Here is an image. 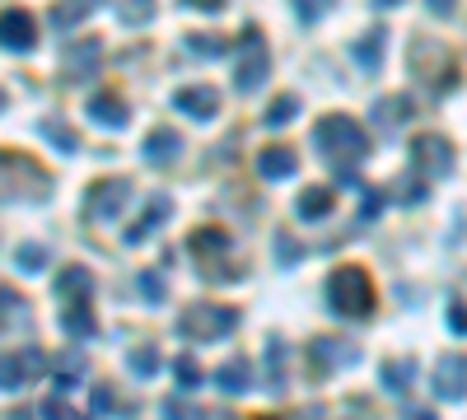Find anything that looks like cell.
<instances>
[{"label":"cell","instance_id":"obj_1","mask_svg":"<svg viewBox=\"0 0 467 420\" xmlns=\"http://www.w3.org/2000/svg\"><path fill=\"white\" fill-rule=\"evenodd\" d=\"M313 150L337 168L341 182H360L355 168L369 159V131L355 117H346V112H327V117H318V126H313Z\"/></svg>","mask_w":467,"mask_h":420},{"label":"cell","instance_id":"obj_2","mask_svg":"<svg viewBox=\"0 0 467 420\" xmlns=\"http://www.w3.org/2000/svg\"><path fill=\"white\" fill-rule=\"evenodd\" d=\"M322 299L337 318H350V322L374 313V285L360 266H332V275L322 285Z\"/></svg>","mask_w":467,"mask_h":420},{"label":"cell","instance_id":"obj_3","mask_svg":"<svg viewBox=\"0 0 467 420\" xmlns=\"http://www.w3.org/2000/svg\"><path fill=\"white\" fill-rule=\"evenodd\" d=\"M234 327H238V308L229 303H187L178 318L182 341H225Z\"/></svg>","mask_w":467,"mask_h":420},{"label":"cell","instance_id":"obj_4","mask_svg":"<svg viewBox=\"0 0 467 420\" xmlns=\"http://www.w3.org/2000/svg\"><path fill=\"white\" fill-rule=\"evenodd\" d=\"M238 66H234V84H238V94H253L266 84L271 75V51H266V38H262V28H248V33L238 38Z\"/></svg>","mask_w":467,"mask_h":420},{"label":"cell","instance_id":"obj_5","mask_svg":"<svg viewBox=\"0 0 467 420\" xmlns=\"http://www.w3.org/2000/svg\"><path fill=\"white\" fill-rule=\"evenodd\" d=\"M411 168H416L421 178H449L453 173V145L444 135H434V131H425V135H416L411 140Z\"/></svg>","mask_w":467,"mask_h":420},{"label":"cell","instance_id":"obj_6","mask_svg":"<svg viewBox=\"0 0 467 420\" xmlns=\"http://www.w3.org/2000/svg\"><path fill=\"white\" fill-rule=\"evenodd\" d=\"M131 178H103V182H94L89 187V196H85V215L89 219H117L122 210H126V201H131Z\"/></svg>","mask_w":467,"mask_h":420},{"label":"cell","instance_id":"obj_7","mask_svg":"<svg viewBox=\"0 0 467 420\" xmlns=\"http://www.w3.org/2000/svg\"><path fill=\"white\" fill-rule=\"evenodd\" d=\"M430 392L439 402H462L467 397V355H439L430 369Z\"/></svg>","mask_w":467,"mask_h":420},{"label":"cell","instance_id":"obj_8","mask_svg":"<svg viewBox=\"0 0 467 420\" xmlns=\"http://www.w3.org/2000/svg\"><path fill=\"white\" fill-rule=\"evenodd\" d=\"M98 61H103V42H98V38H75V42H66V51H61V75H66L70 84H85V79L98 75Z\"/></svg>","mask_w":467,"mask_h":420},{"label":"cell","instance_id":"obj_9","mask_svg":"<svg viewBox=\"0 0 467 420\" xmlns=\"http://www.w3.org/2000/svg\"><path fill=\"white\" fill-rule=\"evenodd\" d=\"M42 364H47V355H42L38 346H23L19 355L10 350V355H5V378H0V387H5V392L29 387V383L42 374Z\"/></svg>","mask_w":467,"mask_h":420},{"label":"cell","instance_id":"obj_10","mask_svg":"<svg viewBox=\"0 0 467 420\" xmlns=\"http://www.w3.org/2000/svg\"><path fill=\"white\" fill-rule=\"evenodd\" d=\"M309 355H313V364H318V374L341 369V364H360V346L341 341V336H318V341L309 346Z\"/></svg>","mask_w":467,"mask_h":420},{"label":"cell","instance_id":"obj_11","mask_svg":"<svg viewBox=\"0 0 467 420\" xmlns=\"http://www.w3.org/2000/svg\"><path fill=\"white\" fill-rule=\"evenodd\" d=\"M0 33H5V47H10V51H33V42H38L33 14L19 10V5H5V14H0Z\"/></svg>","mask_w":467,"mask_h":420},{"label":"cell","instance_id":"obj_12","mask_svg":"<svg viewBox=\"0 0 467 420\" xmlns=\"http://www.w3.org/2000/svg\"><path fill=\"white\" fill-rule=\"evenodd\" d=\"M173 107L187 112V117H197V122H206V117L219 112V94L210 89V84H182V89L173 94Z\"/></svg>","mask_w":467,"mask_h":420},{"label":"cell","instance_id":"obj_13","mask_svg":"<svg viewBox=\"0 0 467 420\" xmlns=\"http://www.w3.org/2000/svg\"><path fill=\"white\" fill-rule=\"evenodd\" d=\"M169 215H173V201H169L163 191H154V196H150V206H145V215L135 219L126 234H122V238H126V247H141V243H145V238H150V234L159 229V224L169 219Z\"/></svg>","mask_w":467,"mask_h":420},{"label":"cell","instance_id":"obj_14","mask_svg":"<svg viewBox=\"0 0 467 420\" xmlns=\"http://www.w3.org/2000/svg\"><path fill=\"white\" fill-rule=\"evenodd\" d=\"M178 150H182V135L169 131V126H154V131L145 135V145H141V154H145L150 168H169V163L178 159Z\"/></svg>","mask_w":467,"mask_h":420},{"label":"cell","instance_id":"obj_15","mask_svg":"<svg viewBox=\"0 0 467 420\" xmlns=\"http://www.w3.org/2000/svg\"><path fill=\"white\" fill-rule=\"evenodd\" d=\"M215 387L225 392V397H243V392H253V364L243 359V355L225 359V364L215 369Z\"/></svg>","mask_w":467,"mask_h":420},{"label":"cell","instance_id":"obj_16","mask_svg":"<svg viewBox=\"0 0 467 420\" xmlns=\"http://www.w3.org/2000/svg\"><path fill=\"white\" fill-rule=\"evenodd\" d=\"M257 173H262L266 182L294 178V173H299V159H294V150H285V145H266V150H257Z\"/></svg>","mask_w":467,"mask_h":420},{"label":"cell","instance_id":"obj_17","mask_svg":"<svg viewBox=\"0 0 467 420\" xmlns=\"http://www.w3.org/2000/svg\"><path fill=\"white\" fill-rule=\"evenodd\" d=\"M61 327H66V336H75V341H94V336H98V318H94L89 299H70L66 313H61Z\"/></svg>","mask_w":467,"mask_h":420},{"label":"cell","instance_id":"obj_18","mask_svg":"<svg viewBox=\"0 0 467 420\" xmlns=\"http://www.w3.org/2000/svg\"><path fill=\"white\" fill-rule=\"evenodd\" d=\"M89 117L98 122V126H107V131H117V126H126V98L122 94H113V89H103V94H94L89 98Z\"/></svg>","mask_w":467,"mask_h":420},{"label":"cell","instance_id":"obj_19","mask_svg":"<svg viewBox=\"0 0 467 420\" xmlns=\"http://www.w3.org/2000/svg\"><path fill=\"white\" fill-rule=\"evenodd\" d=\"M57 299H94V271L89 266H61L57 271Z\"/></svg>","mask_w":467,"mask_h":420},{"label":"cell","instance_id":"obj_20","mask_svg":"<svg viewBox=\"0 0 467 420\" xmlns=\"http://www.w3.org/2000/svg\"><path fill=\"white\" fill-rule=\"evenodd\" d=\"M285 359H290V346L281 341V336H271L266 341V392L271 397L285 392Z\"/></svg>","mask_w":467,"mask_h":420},{"label":"cell","instance_id":"obj_21","mask_svg":"<svg viewBox=\"0 0 467 420\" xmlns=\"http://www.w3.org/2000/svg\"><path fill=\"white\" fill-rule=\"evenodd\" d=\"M332 206H337L332 187H304V191H299V201H294L299 219H322V215H332Z\"/></svg>","mask_w":467,"mask_h":420},{"label":"cell","instance_id":"obj_22","mask_svg":"<svg viewBox=\"0 0 467 420\" xmlns=\"http://www.w3.org/2000/svg\"><path fill=\"white\" fill-rule=\"evenodd\" d=\"M383 42H388V33H383V28H369V33L350 47L355 66H360L365 75H374V70H378V61H383Z\"/></svg>","mask_w":467,"mask_h":420},{"label":"cell","instance_id":"obj_23","mask_svg":"<svg viewBox=\"0 0 467 420\" xmlns=\"http://www.w3.org/2000/svg\"><path fill=\"white\" fill-rule=\"evenodd\" d=\"M406 117H411V98L406 94H393V98H378L374 103V126L378 131H397Z\"/></svg>","mask_w":467,"mask_h":420},{"label":"cell","instance_id":"obj_24","mask_svg":"<svg viewBox=\"0 0 467 420\" xmlns=\"http://www.w3.org/2000/svg\"><path fill=\"white\" fill-rule=\"evenodd\" d=\"M191 252H197V257L210 266V257H219V252H229V234L225 229H215V224H201L197 234H191V243H187Z\"/></svg>","mask_w":467,"mask_h":420},{"label":"cell","instance_id":"obj_25","mask_svg":"<svg viewBox=\"0 0 467 420\" xmlns=\"http://www.w3.org/2000/svg\"><path fill=\"white\" fill-rule=\"evenodd\" d=\"M79 378H85V355L79 350H66V355L51 359V383H57L61 392H70Z\"/></svg>","mask_w":467,"mask_h":420},{"label":"cell","instance_id":"obj_26","mask_svg":"<svg viewBox=\"0 0 467 420\" xmlns=\"http://www.w3.org/2000/svg\"><path fill=\"white\" fill-rule=\"evenodd\" d=\"M98 5H107V0H61V5H51V28H61V33H66V28H75Z\"/></svg>","mask_w":467,"mask_h":420},{"label":"cell","instance_id":"obj_27","mask_svg":"<svg viewBox=\"0 0 467 420\" xmlns=\"http://www.w3.org/2000/svg\"><path fill=\"white\" fill-rule=\"evenodd\" d=\"M411 383H416V359H388V364H383V387H388V392H397V397H402V392L411 387Z\"/></svg>","mask_w":467,"mask_h":420},{"label":"cell","instance_id":"obj_28","mask_svg":"<svg viewBox=\"0 0 467 420\" xmlns=\"http://www.w3.org/2000/svg\"><path fill=\"white\" fill-rule=\"evenodd\" d=\"M182 42H187V51H191V56H206V61H215V56H225V51H229V42L219 38V33H187Z\"/></svg>","mask_w":467,"mask_h":420},{"label":"cell","instance_id":"obj_29","mask_svg":"<svg viewBox=\"0 0 467 420\" xmlns=\"http://www.w3.org/2000/svg\"><path fill=\"white\" fill-rule=\"evenodd\" d=\"M294 112H299V94H281L276 103L266 107V117H262V122H266L271 131H276V126H290V122H294Z\"/></svg>","mask_w":467,"mask_h":420},{"label":"cell","instance_id":"obj_30","mask_svg":"<svg viewBox=\"0 0 467 420\" xmlns=\"http://www.w3.org/2000/svg\"><path fill=\"white\" fill-rule=\"evenodd\" d=\"M38 131H42V135H47V140H51V145H57L61 154H75V150H79V135H75L66 122H42Z\"/></svg>","mask_w":467,"mask_h":420},{"label":"cell","instance_id":"obj_31","mask_svg":"<svg viewBox=\"0 0 467 420\" xmlns=\"http://www.w3.org/2000/svg\"><path fill=\"white\" fill-rule=\"evenodd\" d=\"M126 369H131L135 378H150V374L159 369V350H154V346H135V350L126 355Z\"/></svg>","mask_w":467,"mask_h":420},{"label":"cell","instance_id":"obj_32","mask_svg":"<svg viewBox=\"0 0 467 420\" xmlns=\"http://www.w3.org/2000/svg\"><path fill=\"white\" fill-rule=\"evenodd\" d=\"M47 247L42 243H19L14 247V266H23V271H47Z\"/></svg>","mask_w":467,"mask_h":420},{"label":"cell","instance_id":"obj_33","mask_svg":"<svg viewBox=\"0 0 467 420\" xmlns=\"http://www.w3.org/2000/svg\"><path fill=\"white\" fill-rule=\"evenodd\" d=\"M173 374H178V387H182V392H191V387H201V383H206L201 364L191 359V355H178V359H173Z\"/></svg>","mask_w":467,"mask_h":420},{"label":"cell","instance_id":"obj_34","mask_svg":"<svg viewBox=\"0 0 467 420\" xmlns=\"http://www.w3.org/2000/svg\"><path fill=\"white\" fill-rule=\"evenodd\" d=\"M89 411H94V415H117V411H122L117 392L107 387V383H94V392H89Z\"/></svg>","mask_w":467,"mask_h":420},{"label":"cell","instance_id":"obj_35","mask_svg":"<svg viewBox=\"0 0 467 420\" xmlns=\"http://www.w3.org/2000/svg\"><path fill=\"white\" fill-rule=\"evenodd\" d=\"M135 290L145 294V303H163V299H169V290H163V275H159V271H141V275H135Z\"/></svg>","mask_w":467,"mask_h":420},{"label":"cell","instance_id":"obj_36","mask_svg":"<svg viewBox=\"0 0 467 420\" xmlns=\"http://www.w3.org/2000/svg\"><path fill=\"white\" fill-rule=\"evenodd\" d=\"M299 257H304V243H294L290 234H276V262H281V266H294Z\"/></svg>","mask_w":467,"mask_h":420},{"label":"cell","instance_id":"obj_37","mask_svg":"<svg viewBox=\"0 0 467 420\" xmlns=\"http://www.w3.org/2000/svg\"><path fill=\"white\" fill-rule=\"evenodd\" d=\"M393 196V191H388ZM388 196H383V187H365V210H360V219H374L378 210H383V201H388Z\"/></svg>","mask_w":467,"mask_h":420},{"label":"cell","instance_id":"obj_38","mask_svg":"<svg viewBox=\"0 0 467 420\" xmlns=\"http://www.w3.org/2000/svg\"><path fill=\"white\" fill-rule=\"evenodd\" d=\"M38 415H70V406H66V397H57V392H51V397L38 406Z\"/></svg>","mask_w":467,"mask_h":420},{"label":"cell","instance_id":"obj_39","mask_svg":"<svg viewBox=\"0 0 467 420\" xmlns=\"http://www.w3.org/2000/svg\"><path fill=\"white\" fill-rule=\"evenodd\" d=\"M449 327H453L458 336L467 331V308H462V303H449Z\"/></svg>","mask_w":467,"mask_h":420},{"label":"cell","instance_id":"obj_40","mask_svg":"<svg viewBox=\"0 0 467 420\" xmlns=\"http://www.w3.org/2000/svg\"><path fill=\"white\" fill-rule=\"evenodd\" d=\"M182 10H225V0H178Z\"/></svg>","mask_w":467,"mask_h":420},{"label":"cell","instance_id":"obj_41","mask_svg":"<svg viewBox=\"0 0 467 420\" xmlns=\"http://www.w3.org/2000/svg\"><path fill=\"white\" fill-rule=\"evenodd\" d=\"M425 5H430V10L439 14V19H449V14H453V5H458V0H425Z\"/></svg>","mask_w":467,"mask_h":420},{"label":"cell","instance_id":"obj_42","mask_svg":"<svg viewBox=\"0 0 467 420\" xmlns=\"http://www.w3.org/2000/svg\"><path fill=\"white\" fill-rule=\"evenodd\" d=\"M294 10H299V19H313L322 5H313V0H294Z\"/></svg>","mask_w":467,"mask_h":420},{"label":"cell","instance_id":"obj_43","mask_svg":"<svg viewBox=\"0 0 467 420\" xmlns=\"http://www.w3.org/2000/svg\"><path fill=\"white\" fill-rule=\"evenodd\" d=\"M374 5H378V10H393V5H402V0H374Z\"/></svg>","mask_w":467,"mask_h":420}]
</instances>
